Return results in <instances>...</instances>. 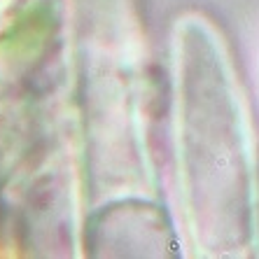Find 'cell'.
<instances>
[{
  "label": "cell",
  "instance_id": "cell-1",
  "mask_svg": "<svg viewBox=\"0 0 259 259\" xmlns=\"http://www.w3.org/2000/svg\"><path fill=\"white\" fill-rule=\"evenodd\" d=\"M5 217H7V206H5V201L0 198V226H2V222H5Z\"/></svg>",
  "mask_w": 259,
  "mask_h": 259
}]
</instances>
